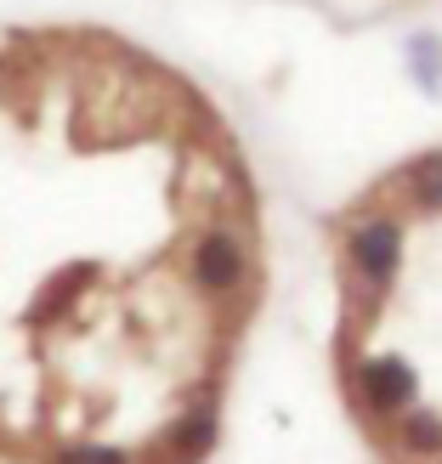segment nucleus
Masks as SVG:
<instances>
[{
    "mask_svg": "<svg viewBox=\"0 0 442 464\" xmlns=\"http://www.w3.org/2000/svg\"><path fill=\"white\" fill-rule=\"evenodd\" d=\"M346 385H352V408L363 413V420H398V413L414 408V397H420V380H414V368L403 357H363L352 362V374H346Z\"/></svg>",
    "mask_w": 442,
    "mask_h": 464,
    "instance_id": "f257e3e1",
    "label": "nucleus"
},
{
    "mask_svg": "<svg viewBox=\"0 0 442 464\" xmlns=\"http://www.w3.org/2000/svg\"><path fill=\"white\" fill-rule=\"evenodd\" d=\"M398 255H403V227L391 216H363L346 227V266L340 272H352L358 284L386 295L391 277H398Z\"/></svg>",
    "mask_w": 442,
    "mask_h": 464,
    "instance_id": "f03ea898",
    "label": "nucleus"
},
{
    "mask_svg": "<svg viewBox=\"0 0 442 464\" xmlns=\"http://www.w3.org/2000/svg\"><path fill=\"white\" fill-rule=\"evenodd\" d=\"M188 272H193V284H199L204 295L227 300V295H239L244 277H250V244H244L232 227H211V232L193 244V266H188Z\"/></svg>",
    "mask_w": 442,
    "mask_h": 464,
    "instance_id": "7ed1b4c3",
    "label": "nucleus"
},
{
    "mask_svg": "<svg viewBox=\"0 0 442 464\" xmlns=\"http://www.w3.org/2000/svg\"><path fill=\"white\" fill-rule=\"evenodd\" d=\"M391 448H398L403 459H442V420L431 408L414 402L408 413L391 420Z\"/></svg>",
    "mask_w": 442,
    "mask_h": 464,
    "instance_id": "20e7f679",
    "label": "nucleus"
},
{
    "mask_svg": "<svg viewBox=\"0 0 442 464\" xmlns=\"http://www.w3.org/2000/svg\"><path fill=\"white\" fill-rule=\"evenodd\" d=\"M211 442H216V413L204 408V402H193V408L171 425V436H165V448L176 453V464L204 459V453H211Z\"/></svg>",
    "mask_w": 442,
    "mask_h": 464,
    "instance_id": "39448f33",
    "label": "nucleus"
},
{
    "mask_svg": "<svg viewBox=\"0 0 442 464\" xmlns=\"http://www.w3.org/2000/svg\"><path fill=\"white\" fill-rule=\"evenodd\" d=\"M408 198H414V210L442 216V153L420 159V165L408 170Z\"/></svg>",
    "mask_w": 442,
    "mask_h": 464,
    "instance_id": "423d86ee",
    "label": "nucleus"
},
{
    "mask_svg": "<svg viewBox=\"0 0 442 464\" xmlns=\"http://www.w3.org/2000/svg\"><path fill=\"white\" fill-rule=\"evenodd\" d=\"M52 464H131V453L113 442H68L52 453Z\"/></svg>",
    "mask_w": 442,
    "mask_h": 464,
    "instance_id": "0eeeda50",
    "label": "nucleus"
}]
</instances>
